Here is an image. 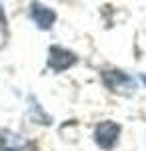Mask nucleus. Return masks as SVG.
Returning <instances> with one entry per match:
<instances>
[{
	"mask_svg": "<svg viewBox=\"0 0 146 151\" xmlns=\"http://www.w3.org/2000/svg\"><path fill=\"white\" fill-rule=\"evenodd\" d=\"M102 81L112 93H118V95H132L136 89L134 79L128 77L122 70H104L102 73Z\"/></svg>",
	"mask_w": 146,
	"mask_h": 151,
	"instance_id": "1",
	"label": "nucleus"
},
{
	"mask_svg": "<svg viewBox=\"0 0 146 151\" xmlns=\"http://www.w3.org/2000/svg\"><path fill=\"white\" fill-rule=\"evenodd\" d=\"M142 81H144V83H146V75H142Z\"/></svg>",
	"mask_w": 146,
	"mask_h": 151,
	"instance_id": "5",
	"label": "nucleus"
},
{
	"mask_svg": "<svg viewBox=\"0 0 146 151\" xmlns=\"http://www.w3.org/2000/svg\"><path fill=\"white\" fill-rule=\"evenodd\" d=\"M30 8H32V10H30V16H32L34 22L38 24V28L48 30V28L54 24V20H56V14H54V10L46 8V6H42V4H36V2H34Z\"/></svg>",
	"mask_w": 146,
	"mask_h": 151,
	"instance_id": "4",
	"label": "nucleus"
},
{
	"mask_svg": "<svg viewBox=\"0 0 146 151\" xmlns=\"http://www.w3.org/2000/svg\"><path fill=\"white\" fill-rule=\"evenodd\" d=\"M74 63H76V55L74 52H70V50H66L62 47H50V50H48V67L52 70H56V73L66 70Z\"/></svg>",
	"mask_w": 146,
	"mask_h": 151,
	"instance_id": "3",
	"label": "nucleus"
},
{
	"mask_svg": "<svg viewBox=\"0 0 146 151\" xmlns=\"http://www.w3.org/2000/svg\"><path fill=\"white\" fill-rule=\"evenodd\" d=\"M118 135H120V125L114 121H102L94 129V141L102 149H112L118 141Z\"/></svg>",
	"mask_w": 146,
	"mask_h": 151,
	"instance_id": "2",
	"label": "nucleus"
},
{
	"mask_svg": "<svg viewBox=\"0 0 146 151\" xmlns=\"http://www.w3.org/2000/svg\"><path fill=\"white\" fill-rule=\"evenodd\" d=\"M0 151H4V149H0Z\"/></svg>",
	"mask_w": 146,
	"mask_h": 151,
	"instance_id": "6",
	"label": "nucleus"
}]
</instances>
